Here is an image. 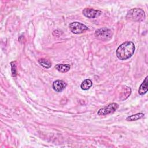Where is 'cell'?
Wrapping results in <instances>:
<instances>
[{"mask_svg":"<svg viewBox=\"0 0 148 148\" xmlns=\"http://www.w3.org/2000/svg\"><path fill=\"white\" fill-rule=\"evenodd\" d=\"M82 13L85 17L88 18H97L102 14L101 11L92 8H85L82 11Z\"/></svg>","mask_w":148,"mask_h":148,"instance_id":"8992f818","label":"cell"},{"mask_svg":"<svg viewBox=\"0 0 148 148\" xmlns=\"http://www.w3.org/2000/svg\"><path fill=\"white\" fill-rule=\"evenodd\" d=\"M55 68L60 72L65 73L70 69V65L69 64H58L55 66Z\"/></svg>","mask_w":148,"mask_h":148,"instance_id":"30bf717a","label":"cell"},{"mask_svg":"<svg viewBox=\"0 0 148 148\" xmlns=\"http://www.w3.org/2000/svg\"><path fill=\"white\" fill-rule=\"evenodd\" d=\"M119 108V105L116 103H111L108 105L99 109L97 114L99 116H106L114 113Z\"/></svg>","mask_w":148,"mask_h":148,"instance_id":"277c9868","label":"cell"},{"mask_svg":"<svg viewBox=\"0 0 148 148\" xmlns=\"http://www.w3.org/2000/svg\"><path fill=\"white\" fill-rule=\"evenodd\" d=\"M146 17L145 12L140 8H134L128 12L126 18L133 21H142Z\"/></svg>","mask_w":148,"mask_h":148,"instance_id":"7a4b0ae2","label":"cell"},{"mask_svg":"<svg viewBox=\"0 0 148 148\" xmlns=\"http://www.w3.org/2000/svg\"><path fill=\"white\" fill-rule=\"evenodd\" d=\"M147 91V76L146 77L142 83L140 84L139 90H138V93L140 95H143L146 94Z\"/></svg>","mask_w":148,"mask_h":148,"instance_id":"9c48e42d","label":"cell"},{"mask_svg":"<svg viewBox=\"0 0 148 148\" xmlns=\"http://www.w3.org/2000/svg\"><path fill=\"white\" fill-rule=\"evenodd\" d=\"M95 36L101 40H108L112 38V32L108 28H101L95 31Z\"/></svg>","mask_w":148,"mask_h":148,"instance_id":"3957f363","label":"cell"},{"mask_svg":"<svg viewBox=\"0 0 148 148\" xmlns=\"http://www.w3.org/2000/svg\"><path fill=\"white\" fill-rule=\"evenodd\" d=\"M131 90L130 87L127 86H123L120 88V90L119 92V98L121 101H124L128 98L131 95Z\"/></svg>","mask_w":148,"mask_h":148,"instance_id":"52a82bcc","label":"cell"},{"mask_svg":"<svg viewBox=\"0 0 148 148\" xmlns=\"http://www.w3.org/2000/svg\"><path fill=\"white\" fill-rule=\"evenodd\" d=\"M38 62L42 66H43L44 68H49L51 66V62L47 60V59H45V58H40L38 60Z\"/></svg>","mask_w":148,"mask_h":148,"instance_id":"4fadbf2b","label":"cell"},{"mask_svg":"<svg viewBox=\"0 0 148 148\" xmlns=\"http://www.w3.org/2000/svg\"><path fill=\"white\" fill-rule=\"evenodd\" d=\"M69 27L72 32L75 34H82L88 30V27L86 25L79 22L71 23L69 24Z\"/></svg>","mask_w":148,"mask_h":148,"instance_id":"5b68a950","label":"cell"},{"mask_svg":"<svg viewBox=\"0 0 148 148\" xmlns=\"http://www.w3.org/2000/svg\"><path fill=\"white\" fill-rule=\"evenodd\" d=\"M135 50L134 43L131 41H126L117 47L116 56L120 60H126L133 56Z\"/></svg>","mask_w":148,"mask_h":148,"instance_id":"6da1fadb","label":"cell"},{"mask_svg":"<svg viewBox=\"0 0 148 148\" xmlns=\"http://www.w3.org/2000/svg\"><path fill=\"white\" fill-rule=\"evenodd\" d=\"M66 87V83L63 80H56L53 83V88L57 92H61Z\"/></svg>","mask_w":148,"mask_h":148,"instance_id":"ba28073f","label":"cell"},{"mask_svg":"<svg viewBox=\"0 0 148 148\" xmlns=\"http://www.w3.org/2000/svg\"><path fill=\"white\" fill-rule=\"evenodd\" d=\"M11 66H12V73L13 76H16V62H11Z\"/></svg>","mask_w":148,"mask_h":148,"instance_id":"5bb4252c","label":"cell"},{"mask_svg":"<svg viewBox=\"0 0 148 148\" xmlns=\"http://www.w3.org/2000/svg\"><path fill=\"white\" fill-rule=\"evenodd\" d=\"M92 85V82L90 79H86L84 80L80 85V87L83 90H88Z\"/></svg>","mask_w":148,"mask_h":148,"instance_id":"8fae6325","label":"cell"},{"mask_svg":"<svg viewBox=\"0 0 148 148\" xmlns=\"http://www.w3.org/2000/svg\"><path fill=\"white\" fill-rule=\"evenodd\" d=\"M144 116V114L142 113H136L133 115H131L130 116H128L126 118V120L127 121H136L139 119H140L141 118H142Z\"/></svg>","mask_w":148,"mask_h":148,"instance_id":"7c38bea8","label":"cell"}]
</instances>
